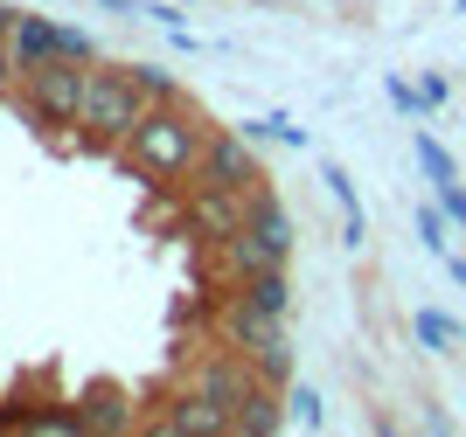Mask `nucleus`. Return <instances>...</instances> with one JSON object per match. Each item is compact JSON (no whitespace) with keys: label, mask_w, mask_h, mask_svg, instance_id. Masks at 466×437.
Masks as SVG:
<instances>
[{"label":"nucleus","mask_w":466,"mask_h":437,"mask_svg":"<svg viewBox=\"0 0 466 437\" xmlns=\"http://www.w3.org/2000/svg\"><path fill=\"white\" fill-rule=\"evenodd\" d=\"M202 139H209V125H202L188 104H154L133 133L118 139V160H126L133 174H147V181H181V174L195 181Z\"/></svg>","instance_id":"nucleus-1"},{"label":"nucleus","mask_w":466,"mask_h":437,"mask_svg":"<svg viewBox=\"0 0 466 437\" xmlns=\"http://www.w3.org/2000/svg\"><path fill=\"white\" fill-rule=\"evenodd\" d=\"M147 112H154V104H147V91H139L133 70H118V63H91V76H84V133H91L97 146H118Z\"/></svg>","instance_id":"nucleus-2"},{"label":"nucleus","mask_w":466,"mask_h":437,"mask_svg":"<svg viewBox=\"0 0 466 437\" xmlns=\"http://www.w3.org/2000/svg\"><path fill=\"white\" fill-rule=\"evenodd\" d=\"M181 389H195V396H209V402H223V410H244V402L258 396V389H272V382H258V368H251V354L237 341H216V347H202L188 368H181Z\"/></svg>","instance_id":"nucleus-3"},{"label":"nucleus","mask_w":466,"mask_h":437,"mask_svg":"<svg viewBox=\"0 0 466 437\" xmlns=\"http://www.w3.org/2000/svg\"><path fill=\"white\" fill-rule=\"evenodd\" d=\"M84 63L70 56H49V63H28L21 70V104L42 118V125H84Z\"/></svg>","instance_id":"nucleus-4"},{"label":"nucleus","mask_w":466,"mask_h":437,"mask_svg":"<svg viewBox=\"0 0 466 437\" xmlns=\"http://www.w3.org/2000/svg\"><path fill=\"white\" fill-rule=\"evenodd\" d=\"M272 188H216V181H195L188 194V229L202 236V243H230V236H244L251 229V209L265 202Z\"/></svg>","instance_id":"nucleus-5"},{"label":"nucleus","mask_w":466,"mask_h":437,"mask_svg":"<svg viewBox=\"0 0 466 437\" xmlns=\"http://www.w3.org/2000/svg\"><path fill=\"white\" fill-rule=\"evenodd\" d=\"M7 42H15L21 70H28V63H49V56H70V63H97V49H91V35H84V28H63V21H42V15H28V7H15V28H7Z\"/></svg>","instance_id":"nucleus-6"},{"label":"nucleus","mask_w":466,"mask_h":437,"mask_svg":"<svg viewBox=\"0 0 466 437\" xmlns=\"http://www.w3.org/2000/svg\"><path fill=\"white\" fill-rule=\"evenodd\" d=\"M195 181H216V188H265V174H258L251 139H244V133H209V139H202Z\"/></svg>","instance_id":"nucleus-7"},{"label":"nucleus","mask_w":466,"mask_h":437,"mask_svg":"<svg viewBox=\"0 0 466 437\" xmlns=\"http://www.w3.org/2000/svg\"><path fill=\"white\" fill-rule=\"evenodd\" d=\"M160 431H167V437H237V417L223 410V402L181 389L175 410H160Z\"/></svg>","instance_id":"nucleus-8"},{"label":"nucleus","mask_w":466,"mask_h":437,"mask_svg":"<svg viewBox=\"0 0 466 437\" xmlns=\"http://www.w3.org/2000/svg\"><path fill=\"white\" fill-rule=\"evenodd\" d=\"M216 320H223V341H237V347H258V341H272V333H286V313H272V305H258L251 292L237 285L230 299H223V313H216Z\"/></svg>","instance_id":"nucleus-9"},{"label":"nucleus","mask_w":466,"mask_h":437,"mask_svg":"<svg viewBox=\"0 0 466 437\" xmlns=\"http://www.w3.org/2000/svg\"><path fill=\"white\" fill-rule=\"evenodd\" d=\"M133 423H139V410L118 382H91L84 389V431H133Z\"/></svg>","instance_id":"nucleus-10"},{"label":"nucleus","mask_w":466,"mask_h":437,"mask_svg":"<svg viewBox=\"0 0 466 437\" xmlns=\"http://www.w3.org/2000/svg\"><path fill=\"white\" fill-rule=\"evenodd\" d=\"M251 229H258V236H265V243L279 250V264H286V257H292V243H299V229H292V215L279 209L272 194H265V202L251 209Z\"/></svg>","instance_id":"nucleus-11"},{"label":"nucleus","mask_w":466,"mask_h":437,"mask_svg":"<svg viewBox=\"0 0 466 437\" xmlns=\"http://www.w3.org/2000/svg\"><path fill=\"white\" fill-rule=\"evenodd\" d=\"M244 354H251L258 382H272V389H286V382H292V341H286V333H272V341H258V347H244Z\"/></svg>","instance_id":"nucleus-12"},{"label":"nucleus","mask_w":466,"mask_h":437,"mask_svg":"<svg viewBox=\"0 0 466 437\" xmlns=\"http://www.w3.org/2000/svg\"><path fill=\"white\" fill-rule=\"evenodd\" d=\"M410 333H418V347H431V354H452V347L466 341V333H460V320L431 313V305H418V313H410Z\"/></svg>","instance_id":"nucleus-13"},{"label":"nucleus","mask_w":466,"mask_h":437,"mask_svg":"<svg viewBox=\"0 0 466 437\" xmlns=\"http://www.w3.org/2000/svg\"><path fill=\"white\" fill-rule=\"evenodd\" d=\"M320 181H328V194L341 202V236H349V243H362V236H370V223H362V202H355V181H349L341 167H328Z\"/></svg>","instance_id":"nucleus-14"},{"label":"nucleus","mask_w":466,"mask_h":437,"mask_svg":"<svg viewBox=\"0 0 466 437\" xmlns=\"http://www.w3.org/2000/svg\"><path fill=\"white\" fill-rule=\"evenodd\" d=\"M286 423V410H279V389H258L244 410H237V437H265V431H279Z\"/></svg>","instance_id":"nucleus-15"},{"label":"nucleus","mask_w":466,"mask_h":437,"mask_svg":"<svg viewBox=\"0 0 466 437\" xmlns=\"http://www.w3.org/2000/svg\"><path fill=\"white\" fill-rule=\"evenodd\" d=\"M410 153H418V167H425L431 188H446V181H460V167H452V153L439 146L431 133H410Z\"/></svg>","instance_id":"nucleus-16"},{"label":"nucleus","mask_w":466,"mask_h":437,"mask_svg":"<svg viewBox=\"0 0 466 437\" xmlns=\"http://www.w3.org/2000/svg\"><path fill=\"white\" fill-rule=\"evenodd\" d=\"M237 285L251 292L258 305H272V313H286V305H292V285H286V264H272V271H251V278H237Z\"/></svg>","instance_id":"nucleus-17"},{"label":"nucleus","mask_w":466,"mask_h":437,"mask_svg":"<svg viewBox=\"0 0 466 437\" xmlns=\"http://www.w3.org/2000/svg\"><path fill=\"white\" fill-rule=\"evenodd\" d=\"M446 223H452V215H446V202H425V209H418V243H425L431 257H446V250H452Z\"/></svg>","instance_id":"nucleus-18"},{"label":"nucleus","mask_w":466,"mask_h":437,"mask_svg":"<svg viewBox=\"0 0 466 437\" xmlns=\"http://www.w3.org/2000/svg\"><path fill=\"white\" fill-rule=\"evenodd\" d=\"M133 76H139V91H147V104H181V91H175V76H167V70L133 63Z\"/></svg>","instance_id":"nucleus-19"},{"label":"nucleus","mask_w":466,"mask_h":437,"mask_svg":"<svg viewBox=\"0 0 466 437\" xmlns=\"http://www.w3.org/2000/svg\"><path fill=\"white\" fill-rule=\"evenodd\" d=\"M286 410H292V417H299V423H307V431H320V417H328V410H320V396H313L307 382H299V389H292V382H286Z\"/></svg>","instance_id":"nucleus-20"},{"label":"nucleus","mask_w":466,"mask_h":437,"mask_svg":"<svg viewBox=\"0 0 466 437\" xmlns=\"http://www.w3.org/2000/svg\"><path fill=\"white\" fill-rule=\"evenodd\" d=\"M15 76H21V56H15V42H7V28H0V97L15 91Z\"/></svg>","instance_id":"nucleus-21"},{"label":"nucleus","mask_w":466,"mask_h":437,"mask_svg":"<svg viewBox=\"0 0 466 437\" xmlns=\"http://www.w3.org/2000/svg\"><path fill=\"white\" fill-rule=\"evenodd\" d=\"M439 202H446V215L466 229V188H460V181H446V188H439Z\"/></svg>","instance_id":"nucleus-22"},{"label":"nucleus","mask_w":466,"mask_h":437,"mask_svg":"<svg viewBox=\"0 0 466 437\" xmlns=\"http://www.w3.org/2000/svg\"><path fill=\"white\" fill-rule=\"evenodd\" d=\"M446 271H452V285L466 292V257H452V250H446Z\"/></svg>","instance_id":"nucleus-23"},{"label":"nucleus","mask_w":466,"mask_h":437,"mask_svg":"<svg viewBox=\"0 0 466 437\" xmlns=\"http://www.w3.org/2000/svg\"><path fill=\"white\" fill-rule=\"evenodd\" d=\"M0 28H15V7H7V0H0Z\"/></svg>","instance_id":"nucleus-24"},{"label":"nucleus","mask_w":466,"mask_h":437,"mask_svg":"<svg viewBox=\"0 0 466 437\" xmlns=\"http://www.w3.org/2000/svg\"><path fill=\"white\" fill-rule=\"evenodd\" d=\"M460 15H466V0H460Z\"/></svg>","instance_id":"nucleus-25"}]
</instances>
